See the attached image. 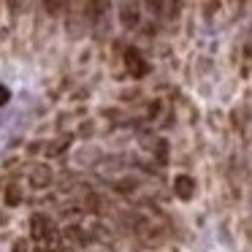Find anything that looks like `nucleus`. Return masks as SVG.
<instances>
[{
  "mask_svg": "<svg viewBox=\"0 0 252 252\" xmlns=\"http://www.w3.org/2000/svg\"><path fill=\"white\" fill-rule=\"evenodd\" d=\"M125 65H127V71H130V76H136V79L147 76V71H149V65L144 63V57H141L138 49H127L125 52Z\"/></svg>",
  "mask_w": 252,
  "mask_h": 252,
  "instance_id": "1",
  "label": "nucleus"
},
{
  "mask_svg": "<svg viewBox=\"0 0 252 252\" xmlns=\"http://www.w3.org/2000/svg\"><path fill=\"white\" fill-rule=\"evenodd\" d=\"M14 252H28V241H14Z\"/></svg>",
  "mask_w": 252,
  "mask_h": 252,
  "instance_id": "8",
  "label": "nucleus"
},
{
  "mask_svg": "<svg viewBox=\"0 0 252 252\" xmlns=\"http://www.w3.org/2000/svg\"><path fill=\"white\" fill-rule=\"evenodd\" d=\"M174 190H176V195L182 198V201H190L192 195H195V179L192 176H176V182H174Z\"/></svg>",
  "mask_w": 252,
  "mask_h": 252,
  "instance_id": "2",
  "label": "nucleus"
},
{
  "mask_svg": "<svg viewBox=\"0 0 252 252\" xmlns=\"http://www.w3.org/2000/svg\"><path fill=\"white\" fill-rule=\"evenodd\" d=\"M30 225H33V239H44L46 236V220L41 217V214H33Z\"/></svg>",
  "mask_w": 252,
  "mask_h": 252,
  "instance_id": "4",
  "label": "nucleus"
},
{
  "mask_svg": "<svg viewBox=\"0 0 252 252\" xmlns=\"http://www.w3.org/2000/svg\"><path fill=\"white\" fill-rule=\"evenodd\" d=\"M122 25L125 28H136L138 25V6H122Z\"/></svg>",
  "mask_w": 252,
  "mask_h": 252,
  "instance_id": "3",
  "label": "nucleus"
},
{
  "mask_svg": "<svg viewBox=\"0 0 252 252\" xmlns=\"http://www.w3.org/2000/svg\"><path fill=\"white\" fill-rule=\"evenodd\" d=\"M35 252H46V250H44V247H38V250H35Z\"/></svg>",
  "mask_w": 252,
  "mask_h": 252,
  "instance_id": "10",
  "label": "nucleus"
},
{
  "mask_svg": "<svg viewBox=\"0 0 252 252\" xmlns=\"http://www.w3.org/2000/svg\"><path fill=\"white\" fill-rule=\"evenodd\" d=\"M60 8H65L63 3H46V11H60Z\"/></svg>",
  "mask_w": 252,
  "mask_h": 252,
  "instance_id": "9",
  "label": "nucleus"
},
{
  "mask_svg": "<svg viewBox=\"0 0 252 252\" xmlns=\"http://www.w3.org/2000/svg\"><path fill=\"white\" fill-rule=\"evenodd\" d=\"M8 100H11V93H8V87H3V84H0V109H3Z\"/></svg>",
  "mask_w": 252,
  "mask_h": 252,
  "instance_id": "7",
  "label": "nucleus"
},
{
  "mask_svg": "<svg viewBox=\"0 0 252 252\" xmlns=\"http://www.w3.org/2000/svg\"><path fill=\"white\" fill-rule=\"evenodd\" d=\"M49 179H52V174H49V168H44V165H41V168H35V174L30 176V182H33L35 187H44Z\"/></svg>",
  "mask_w": 252,
  "mask_h": 252,
  "instance_id": "5",
  "label": "nucleus"
},
{
  "mask_svg": "<svg viewBox=\"0 0 252 252\" xmlns=\"http://www.w3.org/2000/svg\"><path fill=\"white\" fill-rule=\"evenodd\" d=\"M6 201L11 203V206H14V203H19V201H22V190H19L17 185H11V187H8V192H6Z\"/></svg>",
  "mask_w": 252,
  "mask_h": 252,
  "instance_id": "6",
  "label": "nucleus"
}]
</instances>
